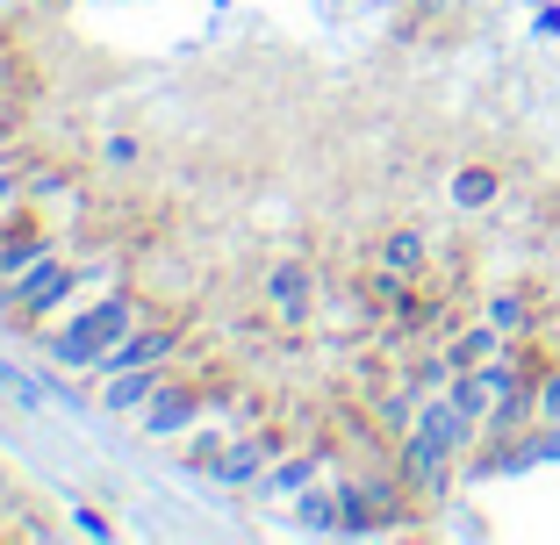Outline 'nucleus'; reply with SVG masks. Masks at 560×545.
I'll return each mask as SVG.
<instances>
[{
    "label": "nucleus",
    "instance_id": "1",
    "mask_svg": "<svg viewBox=\"0 0 560 545\" xmlns=\"http://www.w3.org/2000/svg\"><path fill=\"white\" fill-rule=\"evenodd\" d=\"M130 323H137V301L108 295L101 309H86L80 323H66V331L50 337V359L58 366H101L108 352H116V337H130Z\"/></svg>",
    "mask_w": 560,
    "mask_h": 545
},
{
    "label": "nucleus",
    "instance_id": "2",
    "mask_svg": "<svg viewBox=\"0 0 560 545\" xmlns=\"http://www.w3.org/2000/svg\"><path fill=\"white\" fill-rule=\"evenodd\" d=\"M481 316H489L503 337H539V316L546 309H539V295H532L525 281H511V287H495V295L481 301Z\"/></svg>",
    "mask_w": 560,
    "mask_h": 545
},
{
    "label": "nucleus",
    "instance_id": "3",
    "mask_svg": "<svg viewBox=\"0 0 560 545\" xmlns=\"http://www.w3.org/2000/svg\"><path fill=\"white\" fill-rule=\"evenodd\" d=\"M266 301H273L280 323H302V316H310V301H316V273L302 259L273 265V273H266Z\"/></svg>",
    "mask_w": 560,
    "mask_h": 545
},
{
    "label": "nucleus",
    "instance_id": "4",
    "mask_svg": "<svg viewBox=\"0 0 560 545\" xmlns=\"http://www.w3.org/2000/svg\"><path fill=\"white\" fill-rule=\"evenodd\" d=\"M273 452H280L273 438H237V446H223V452H215V460H209V474L223 481V488H237V481H259Z\"/></svg>",
    "mask_w": 560,
    "mask_h": 545
},
{
    "label": "nucleus",
    "instance_id": "5",
    "mask_svg": "<svg viewBox=\"0 0 560 545\" xmlns=\"http://www.w3.org/2000/svg\"><path fill=\"white\" fill-rule=\"evenodd\" d=\"M173 345H180V331H173V323L137 331V337H122V345L101 359V374H122V366H159V359H173Z\"/></svg>",
    "mask_w": 560,
    "mask_h": 545
},
{
    "label": "nucleus",
    "instance_id": "6",
    "mask_svg": "<svg viewBox=\"0 0 560 545\" xmlns=\"http://www.w3.org/2000/svg\"><path fill=\"white\" fill-rule=\"evenodd\" d=\"M503 345H517V337H503V331L489 323V316H481L475 331H460L453 345H445V366H453V374H467V366H489V359H495Z\"/></svg>",
    "mask_w": 560,
    "mask_h": 545
},
{
    "label": "nucleus",
    "instance_id": "7",
    "mask_svg": "<svg viewBox=\"0 0 560 545\" xmlns=\"http://www.w3.org/2000/svg\"><path fill=\"white\" fill-rule=\"evenodd\" d=\"M151 388H159V366H122V374H108V388H101V410L130 416V410L151 402Z\"/></svg>",
    "mask_w": 560,
    "mask_h": 545
},
{
    "label": "nucleus",
    "instance_id": "8",
    "mask_svg": "<svg viewBox=\"0 0 560 545\" xmlns=\"http://www.w3.org/2000/svg\"><path fill=\"white\" fill-rule=\"evenodd\" d=\"M495 201H503V173L495 166H460L453 173V209L481 215V209H495Z\"/></svg>",
    "mask_w": 560,
    "mask_h": 545
},
{
    "label": "nucleus",
    "instance_id": "9",
    "mask_svg": "<svg viewBox=\"0 0 560 545\" xmlns=\"http://www.w3.org/2000/svg\"><path fill=\"white\" fill-rule=\"evenodd\" d=\"M424 259H431V245H424V230H410V223L381 237V265H396V273H410V281L424 273Z\"/></svg>",
    "mask_w": 560,
    "mask_h": 545
},
{
    "label": "nucleus",
    "instance_id": "10",
    "mask_svg": "<svg viewBox=\"0 0 560 545\" xmlns=\"http://www.w3.org/2000/svg\"><path fill=\"white\" fill-rule=\"evenodd\" d=\"M195 416H201V395H195V388H165V402L144 416V424L151 430H180V424H195Z\"/></svg>",
    "mask_w": 560,
    "mask_h": 545
},
{
    "label": "nucleus",
    "instance_id": "11",
    "mask_svg": "<svg viewBox=\"0 0 560 545\" xmlns=\"http://www.w3.org/2000/svg\"><path fill=\"white\" fill-rule=\"evenodd\" d=\"M316 466H324V452H302V460H280L273 474H266V488H280V496H302L316 481Z\"/></svg>",
    "mask_w": 560,
    "mask_h": 545
},
{
    "label": "nucleus",
    "instance_id": "12",
    "mask_svg": "<svg viewBox=\"0 0 560 545\" xmlns=\"http://www.w3.org/2000/svg\"><path fill=\"white\" fill-rule=\"evenodd\" d=\"M338 510H346L338 496H316V488H302V502H295V524H302V531H338Z\"/></svg>",
    "mask_w": 560,
    "mask_h": 545
},
{
    "label": "nucleus",
    "instance_id": "13",
    "mask_svg": "<svg viewBox=\"0 0 560 545\" xmlns=\"http://www.w3.org/2000/svg\"><path fill=\"white\" fill-rule=\"evenodd\" d=\"M539 345H546V352H553V359H560V301H553V309L539 316Z\"/></svg>",
    "mask_w": 560,
    "mask_h": 545
},
{
    "label": "nucleus",
    "instance_id": "14",
    "mask_svg": "<svg viewBox=\"0 0 560 545\" xmlns=\"http://www.w3.org/2000/svg\"><path fill=\"white\" fill-rule=\"evenodd\" d=\"M539 36H560V8H539Z\"/></svg>",
    "mask_w": 560,
    "mask_h": 545
}]
</instances>
